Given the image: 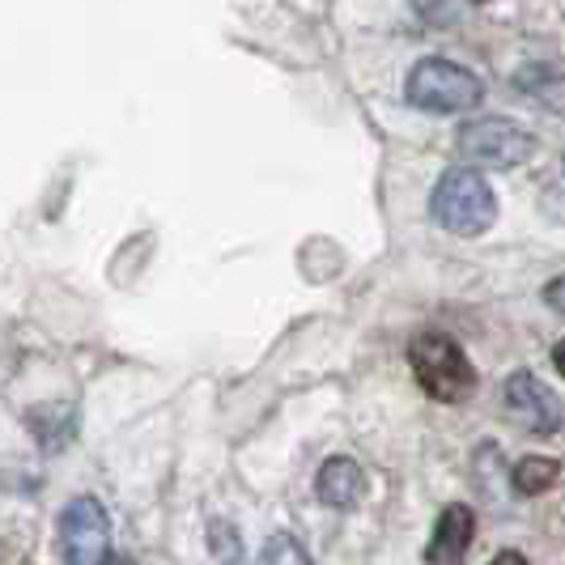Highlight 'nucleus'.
Listing matches in <instances>:
<instances>
[{
	"label": "nucleus",
	"mask_w": 565,
	"mask_h": 565,
	"mask_svg": "<svg viewBox=\"0 0 565 565\" xmlns=\"http://www.w3.org/2000/svg\"><path fill=\"white\" fill-rule=\"evenodd\" d=\"M64 565H103L111 557V519L98 498H73L60 514Z\"/></svg>",
	"instance_id": "obj_6"
},
{
	"label": "nucleus",
	"mask_w": 565,
	"mask_h": 565,
	"mask_svg": "<svg viewBox=\"0 0 565 565\" xmlns=\"http://www.w3.org/2000/svg\"><path fill=\"white\" fill-rule=\"evenodd\" d=\"M103 565H132V562H128V557H107Z\"/></svg>",
	"instance_id": "obj_15"
},
{
	"label": "nucleus",
	"mask_w": 565,
	"mask_h": 565,
	"mask_svg": "<svg viewBox=\"0 0 565 565\" xmlns=\"http://www.w3.org/2000/svg\"><path fill=\"white\" fill-rule=\"evenodd\" d=\"M472 540H477V514L463 502H451L434 523V536L425 544V565H463L472 553Z\"/></svg>",
	"instance_id": "obj_7"
},
{
	"label": "nucleus",
	"mask_w": 565,
	"mask_h": 565,
	"mask_svg": "<svg viewBox=\"0 0 565 565\" xmlns=\"http://www.w3.org/2000/svg\"><path fill=\"white\" fill-rule=\"evenodd\" d=\"M557 481H562V463H557V459H544V455H527V459H519V463L510 468V484H514V493H523V498L548 493Z\"/></svg>",
	"instance_id": "obj_9"
},
{
	"label": "nucleus",
	"mask_w": 565,
	"mask_h": 565,
	"mask_svg": "<svg viewBox=\"0 0 565 565\" xmlns=\"http://www.w3.org/2000/svg\"><path fill=\"white\" fill-rule=\"evenodd\" d=\"M434 222L455 238H481L498 222V196L477 167H451L434 188Z\"/></svg>",
	"instance_id": "obj_1"
},
{
	"label": "nucleus",
	"mask_w": 565,
	"mask_h": 565,
	"mask_svg": "<svg viewBox=\"0 0 565 565\" xmlns=\"http://www.w3.org/2000/svg\"><path fill=\"white\" fill-rule=\"evenodd\" d=\"M544 302H548V311L565 315V273L544 285Z\"/></svg>",
	"instance_id": "obj_12"
},
{
	"label": "nucleus",
	"mask_w": 565,
	"mask_h": 565,
	"mask_svg": "<svg viewBox=\"0 0 565 565\" xmlns=\"http://www.w3.org/2000/svg\"><path fill=\"white\" fill-rule=\"evenodd\" d=\"M259 565H315V562H311V553H307L298 540L289 536V532H277V536L264 544Z\"/></svg>",
	"instance_id": "obj_11"
},
{
	"label": "nucleus",
	"mask_w": 565,
	"mask_h": 565,
	"mask_svg": "<svg viewBox=\"0 0 565 565\" xmlns=\"http://www.w3.org/2000/svg\"><path fill=\"white\" fill-rule=\"evenodd\" d=\"M404 98H408L417 111L463 115L481 107L484 85L472 68H463V64H455V60L425 56L413 64V73H408V82H404Z\"/></svg>",
	"instance_id": "obj_3"
},
{
	"label": "nucleus",
	"mask_w": 565,
	"mask_h": 565,
	"mask_svg": "<svg viewBox=\"0 0 565 565\" xmlns=\"http://www.w3.org/2000/svg\"><path fill=\"white\" fill-rule=\"evenodd\" d=\"M315 493H319L323 507L353 510L366 498V472H362V463L349 459V455L323 459V468H319V477H315Z\"/></svg>",
	"instance_id": "obj_8"
},
{
	"label": "nucleus",
	"mask_w": 565,
	"mask_h": 565,
	"mask_svg": "<svg viewBox=\"0 0 565 565\" xmlns=\"http://www.w3.org/2000/svg\"><path fill=\"white\" fill-rule=\"evenodd\" d=\"M489 565H527V557H523L519 548H507V553H498V557H493Z\"/></svg>",
	"instance_id": "obj_13"
},
{
	"label": "nucleus",
	"mask_w": 565,
	"mask_h": 565,
	"mask_svg": "<svg viewBox=\"0 0 565 565\" xmlns=\"http://www.w3.org/2000/svg\"><path fill=\"white\" fill-rule=\"evenodd\" d=\"M408 366L413 379L429 399L438 404H459L472 396L477 387V370L463 358V349L443 332H417L408 340Z\"/></svg>",
	"instance_id": "obj_2"
},
{
	"label": "nucleus",
	"mask_w": 565,
	"mask_h": 565,
	"mask_svg": "<svg viewBox=\"0 0 565 565\" xmlns=\"http://www.w3.org/2000/svg\"><path fill=\"white\" fill-rule=\"evenodd\" d=\"M459 153L468 167H493L514 170L536 153V137L519 128L514 119H468L459 128Z\"/></svg>",
	"instance_id": "obj_4"
},
{
	"label": "nucleus",
	"mask_w": 565,
	"mask_h": 565,
	"mask_svg": "<svg viewBox=\"0 0 565 565\" xmlns=\"http://www.w3.org/2000/svg\"><path fill=\"white\" fill-rule=\"evenodd\" d=\"M209 548H213V557L222 565L243 562V536H238V527L226 523V519H213L209 523Z\"/></svg>",
	"instance_id": "obj_10"
},
{
	"label": "nucleus",
	"mask_w": 565,
	"mask_h": 565,
	"mask_svg": "<svg viewBox=\"0 0 565 565\" xmlns=\"http://www.w3.org/2000/svg\"><path fill=\"white\" fill-rule=\"evenodd\" d=\"M477 4H484V0H477Z\"/></svg>",
	"instance_id": "obj_16"
},
{
	"label": "nucleus",
	"mask_w": 565,
	"mask_h": 565,
	"mask_svg": "<svg viewBox=\"0 0 565 565\" xmlns=\"http://www.w3.org/2000/svg\"><path fill=\"white\" fill-rule=\"evenodd\" d=\"M553 366H557V374L565 379V340H557V344H553Z\"/></svg>",
	"instance_id": "obj_14"
},
{
	"label": "nucleus",
	"mask_w": 565,
	"mask_h": 565,
	"mask_svg": "<svg viewBox=\"0 0 565 565\" xmlns=\"http://www.w3.org/2000/svg\"><path fill=\"white\" fill-rule=\"evenodd\" d=\"M502 413L510 425H519L523 434H536V438H553L565 422L557 392L532 370H514L502 383Z\"/></svg>",
	"instance_id": "obj_5"
}]
</instances>
